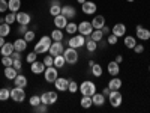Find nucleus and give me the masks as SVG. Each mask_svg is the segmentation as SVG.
<instances>
[{
  "instance_id": "1",
  "label": "nucleus",
  "mask_w": 150,
  "mask_h": 113,
  "mask_svg": "<svg viewBox=\"0 0 150 113\" xmlns=\"http://www.w3.org/2000/svg\"><path fill=\"white\" fill-rule=\"evenodd\" d=\"M50 45H51V36H48V35H44L39 42H36L35 44V48H33V51L38 53V54H44V53H48V50H50Z\"/></svg>"
},
{
  "instance_id": "2",
  "label": "nucleus",
  "mask_w": 150,
  "mask_h": 113,
  "mask_svg": "<svg viewBox=\"0 0 150 113\" xmlns=\"http://www.w3.org/2000/svg\"><path fill=\"white\" fill-rule=\"evenodd\" d=\"M63 56H65L66 64H69V65H75V64L78 62V59H80L77 48H72V47H68V48L65 50V51H63Z\"/></svg>"
},
{
  "instance_id": "3",
  "label": "nucleus",
  "mask_w": 150,
  "mask_h": 113,
  "mask_svg": "<svg viewBox=\"0 0 150 113\" xmlns=\"http://www.w3.org/2000/svg\"><path fill=\"white\" fill-rule=\"evenodd\" d=\"M57 98H59V95L56 91H45L41 95V103H44L47 106H53L57 103Z\"/></svg>"
},
{
  "instance_id": "4",
  "label": "nucleus",
  "mask_w": 150,
  "mask_h": 113,
  "mask_svg": "<svg viewBox=\"0 0 150 113\" xmlns=\"http://www.w3.org/2000/svg\"><path fill=\"white\" fill-rule=\"evenodd\" d=\"M11 99L15 103H23L26 99V91L24 87H18V86H14L11 89Z\"/></svg>"
},
{
  "instance_id": "5",
  "label": "nucleus",
  "mask_w": 150,
  "mask_h": 113,
  "mask_svg": "<svg viewBox=\"0 0 150 113\" xmlns=\"http://www.w3.org/2000/svg\"><path fill=\"white\" fill-rule=\"evenodd\" d=\"M66 44L69 45V47H72V48H81V47H84L86 45V36H83V35H77L75 33L72 38H69V39L66 41Z\"/></svg>"
},
{
  "instance_id": "6",
  "label": "nucleus",
  "mask_w": 150,
  "mask_h": 113,
  "mask_svg": "<svg viewBox=\"0 0 150 113\" xmlns=\"http://www.w3.org/2000/svg\"><path fill=\"white\" fill-rule=\"evenodd\" d=\"M80 92H81V95H89V97H92L95 92H96V84L93 83V82H90V80H84L81 84H80V89H78Z\"/></svg>"
},
{
  "instance_id": "7",
  "label": "nucleus",
  "mask_w": 150,
  "mask_h": 113,
  "mask_svg": "<svg viewBox=\"0 0 150 113\" xmlns=\"http://www.w3.org/2000/svg\"><path fill=\"white\" fill-rule=\"evenodd\" d=\"M108 101L111 104V107H120L123 103V95L120 91H111L108 95Z\"/></svg>"
},
{
  "instance_id": "8",
  "label": "nucleus",
  "mask_w": 150,
  "mask_h": 113,
  "mask_svg": "<svg viewBox=\"0 0 150 113\" xmlns=\"http://www.w3.org/2000/svg\"><path fill=\"white\" fill-rule=\"evenodd\" d=\"M57 77H59V71H57V68H56L54 65L45 68V71H44V79H45L47 83H54Z\"/></svg>"
},
{
  "instance_id": "9",
  "label": "nucleus",
  "mask_w": 150,
  "mask_h": 113,
  "mask_svg": "<svg viewBox=\"0 0 150 113\" xmlns=\"http://www.w3.org/2000/svg\"><path fill=\"white\" fill-rule=\"evenodd\" d=\"M65 51V48H63V44H62V41H54L51 42V45H50V50H48V53L51 54L53 57L54 56H59V54H63Z\"/></svg>"
},
{
  "instance_id": "10",
  "label": "nucleus",
  "mask_w": 150,
  "mask_h": 113,
  "mask_svg": "<svg viewBox=\"0 0 150 113\" xmlns=\"http://www.w3.org/2000/svg\"><path fill=\"white\" fill-rule=\"evenodd\" d=\"M93 32V26H92V21H81L78 24V33L83 36H89Z\"/></svg>"
},
{
  "instance_id": "11",
  "label": "nucleus",
  "mask_w": 150,
  "mask_h": 113,
  "mask_svg": "<svg viewBox=\"0 0 150 113\" xmlns=\"http://www.w3.org/2000/svg\"><path fill=\"white\" fill-rule=\"evenodd\" d=\"M96 9H98V5L95 2H92V0H86V2L81 5V11L86 15H93L96 12Z\"/></svg>"
},
{
  "instance_id": "12",
  "label": "nucleus",
  "mask_w": 150,
  "mask_h": 113,
  "mask_svg": "<svg viewBox=\"0 0 150 113\" xmlns=\"http://www.w3.org/2000/svg\"><path fill=\"white\" fill-rule=\"evenodd\" d=\"M135 35H137V38H138L140 41H149V39H150V30L146 29V27H143L141 24H138V26H137Z\"/></svg>"
},
{
  "instance_id": "13",
  "label": "nucleus",
  "mask_w": 150,
  "mask_h": 113,
  "mask_svg": "<svg viewBox=\"0 0 150 113\" xmlns=\"http://www.w3.org/2000/svg\"><path fill=\"white\" fill-rule=\"evenodd\" d=\"M54 86L59 92H66L68 87H69V80L65 79V77H57L56 82H54Z\"/></svg>"
},
{
  "instance_id": "14",
  "label": "nucleus",
  "mask_w": 150,
  "mask_h": 113,
  "mask_svg": "<svg viewBox=\"0 0 150 113\" xmlns=\"http://www.w3.org/2000/svg\"><path fill=\"white\" fill-rule=\"evenodd\" d=\"M62 15H65L68 20H74L77 17V9L72 5H65V6H62Z\"/></svg>"
},
{
  "instance_id": "15",
  "label": "nucleus",
  "mask_w": 150,
  "mask_h": 113,
  "mask_svg": "<svg viewBox=\"0 0 150 113\" xmlns=\"http://www.w3.org/2000/svg\"><path fill=\"white\" fill-rule=\"evenodd\" d=\"M14 44V48H15V51H20V53H23V51H26L27 50V41L24 39V38H17V39L12 42Z\"/></svg>"
},
{
  "instance_id": "16",
  "label": "nucleus",
  "mask_w": 150,
  "mask_h": 113,
  "mask_svg": "<svg viewBox=\"0 0 150 113\" xmlns=\"http://www.w3.org/2000/svg\"><path fill=\"white\" fill-rule=\"evenodd\" d=\"M92 101H93V106L101 107V106H104V104H105L107 98H105V95H104L102 92H95V94L92 95Z\"/></svg>"
},
{
  "instance_id": "17",
  "label": "nucleus",
  "mask_w": 150,
  "mask_h": 113,
  "mask_svg": "<svg viewBox=\"0 0 150 113\" xmlns=\"http://www.w3.org/2000/svg\"><path fill=\"white\" fill-rule=\"evenodd\" d=\"M32 21V17L30 14H27V12H17V23L18 24H24V26H29Z\"/></svg>"
},
{
  "instance_id": "18",
  "label": "nucleus",
  "mask_w": 150,
  "mask_h": 113,
  "mask_svg": "<svg viewBox=\"0 0 150 113\" xmlns=\"http://www.w3.org/2000/svg\"><path fill=\"white\" fill-rule=\"evenodd\" d=\"M107 71H108V74L111 75V77L119 75V72H120V64H117L116 60H111L110 64L107 65Z\"/></svg>"
},
{
  "instance_id": "19",
  "label": "nucleus",
  "mask_w": 150,
  "mask_h": 113,
  "mask_svg": "<svg viewBox=\"0 0 150 113\" xmlns=\"http://www.w3.org/2000/svg\"><path fill=\"white\" fill-rule=\"evenodd\" d=\"M45 64L44 62H38V60H35L33 64H30V71L33 72V74H44V71H45Z\"/></svg>"
},
{
  "instance_id": "20",
  "label": "nucleus",
  "mask_w": 150,
  "mask_h": 113,
  "mask_svg": "<svg viewBox=\"0 0 150 113\" xmlns=\"http://www.w3.org/2000/svg\"><path fill=\"white\" fill-rule=\"evenodd\" d=\"M111 33H114L116 36L122 38V36H125V33H126V26H125L123 23H117V24H114V26H112Z\"/></svg>"
},
{
  "instance_id": "21",
  "label": "nucleus",
  "mask_w": 150,
  "mask_h": 113,
  "mask_svg": "<svg viewBox=\"0 0 150 113\" xmlns=\"http://www.w3.org/2000/svg\"><path fill=\"white\" fill-rule=\"evenodd\" d=\"M54 26L57 27V29H65L66 27V24H68V18L65 17V15H62V14H59V15H56L54 17Z\"/></svg>"
},
{
  "instance_id": "22",
  "label": "nucleus",
  "mask_w": 150,
  "mask_h": 113,
  "mask_svg": "<svg viewBox=\"0 0 150 113\" xmlns=\"http://www.w3.org/2000/svg\"><path fill=\"white\" fill-rule=\"evenodd\" d=\"M14 51H15V48L12 42H5L3 47H0V54L2 56H11Z\"/></svg>"
},
{
  "instance_id": "23",
  "label": "nucleus",
  "mask_w": 150,
  "mask_h": 113,
  "mask_svg": "<svg viewBox=\"0 0 150 113\" xmlns=\"http://www.w3.org/2000/svg\"><path fill=\"white\" fill-rule=\"evenodd\" d=\"M92 26L93 29H102L105 26V17L104 15H96L92 20Z\"/></svg>"
},
{
  "instance_id": "24",
  "label": "nucleus",
  "mask_w": 150,
  "mask_h": 113,
  "mask_svg": "<svg viewBox=\"0 0 150 113\" xmlns=\"http://www.w3.org/2000/svg\"><path fill=\"white\" fill-rule=\"evenodd\" d=\"M84 47L87 48V51L95 53V51H96V48H98V42L93 41V39H92V36L89 35V36H86V45H84Z\"/></svg>"
},
{
  "instance_id": "25",
  "label": "nucleus",
  "mask_w": 150,
  "mask_h": 113,
  "mask_svg": "<svg viewBox=\"0 0 150 113\" xmlns=\"http://www.w3.org/2000/svg\"><path fill=\"white\" fill-rule=\"evenodd\" d=\"M27 83H29L27 77H26V75H23V74H20V72H18L17 77L14 79V84H15V86H18V87H26V86H27Z\"/></svg>"
},
{
  "instance_id": "26",
  "label": "nucleus",
  "mask_w": 150,
  "mask_h": 113,
  "mask_svg": "<svg viewBox=\"0 0 150 113\" xmlns=\"http://www.w3.org/2000/svg\"><path fill=\"white\" fill-rule=\"evenodd\" d=\"M3 74H5V77H6L8 80H14L17 75H18V71H17L14 67H5Z\"/></svg>"
},
{
  "instance_id": "27",
  "label": "nucleus",
  "mask_w": 150,
  "mask_h": 113,
  "mask_svg": "<svg viewBox=\"0 0 150 113\" xmlns=\"http://www.w3.org/2000/svg\"><path fill=\"white\" fill-rule=\"evenodd\" d=\"M108 87H110L111 91H119L120 87H122V80H120L119 77H116V75H114V77H112V79L110 80Z\"/></svg>"
},
{
  "instance_id": "28",
  "label": "nucleus",
  "mask_w": 150,
  "mask_h": 113,
  "mask_svg": "<svg viewBox=\"0 0 150 113\" xmlns=\"http://www.w3.org/2000/svg\"><path fill=\"white\" fill-rule=\"evenodd\" d=\"M65 65H66V60H65V56H63V54L54 56V67H56L57 69H63Z\"/></svg>"
},
{
  "instance_id": "29",
  "label": "nucleus",
  "mask_w": 150,
  "mask_h": 113,
  "mask_svg": "<svg viewBox=\"0 0 150 113\" xmlns=\"http://www.w3.org/2000/svg\"><path fill=\"white\" fill-rule=\"evenodd\" d=\"M8 6H9L11 12H15L17 14L21 8V0H8Z\"/></svg>"
},
{
  "instance_id": "30",
  "label": "nucleus",
  "mask_w": 150,
  "mask_h": 113,
  "mask_svg": "<svg viewBox=\"0 0 150 113\" xmlns=\"http://www.w3.org/2000/svg\"><path fill=\"white\" fill-rule=\"evenodd\" d=\"M123 44H125V47H126V48L132 50V48L135 47L137 41H135V38H134V36H131V35H126V36L123 38Z\"/></svg>"
},
{
  "instance_id": "31",
  "label": "nucleus",
  "mask_w": 150,
  "mask_h": 113,
  "mask_svg": "<svg viewBox=\"0 0 150 113\" xmlns=\"http://www.w3.org/2000/svg\"><path fill=\"white\" fill-rule=\"evenodd\" d=\"M80 104L83 109H90L93 106V101H92V97L89 95H83V98L80 99Z\"/></svg>"
},
{
  "instance_id": "32",
  "label": "nucleus",
  "mask_w": 150,
  "mask_h": 113,
  "mask_svg": "<svg viewBox=\"0 0 150 113\" xmlns=\"http://www.w3.org/2000/svg\"><path fill=\"white\" fill-rule=\"evenodd\" d=\"M65 30H66L69 35H75V33L78 32V24L75 23V21H68L66 27H65Z\"/></svg>"
},
{
  "instance_id": "33",
  "label": "nucleus",
  "mask_w": 150,
  "mask_h": 113,
  "mask_svg": "<svg viewBox=\"0 0 150 113\" xmlns=\"http://www.w3.org/2000/svg\"><path fill=\"white\" fill-rule=\"evenodd\" d=\"M90 36H92V39H93V41L101 42V41H102V38H104V33H102L101 29H93V32H92Z\"/></svg>"
},
{
  "instance_id": "34",
  "label": "nucleus",
  "mask_w": 150,
  "mask_h": 113,
  "mask_svg": "<svg viewBox=\"0 0 150 113\" xmlns=\"http://www.w3.org/2000/svg\"><path fill=\"white\" fill-rule=\"evenodd\" d=\"M11 98V89L9 87H2L0 89V101H8Z\"/></svg>"
},
{
  "instance_id": "35",
  "label": "nucleus",
  "mask_w": 150,
  "mask_h": 113,
  "mask_svg": "<svg viewBox=\"0 0 150 113\" xmlns=\"http://www.w3.org/2000/svg\"><path fill=\"white\" fill-rule=\"evenodd\" d=\"M51 39L53 41H63V32H62V29H54L51 32Z\"/></svg>"
},
{
  "instance_id": "36",
  "label": "nucleus",
  "mask_w": 150,
  "mask_h": 113,
  "mask_svg": "<svg viewBox=\"0 0 150 113\" xmlns=\"http://www.w3.org/2000/svg\"><path fill=\"white\" fill-rule=\"evenodd\" d=\"M9 33H11V24H8V23H2V24H0V35L6 38Z\"/></svg>"
},
{
  "instance_id": "37",
  "label": "nucleus",
  "mask_w": 150,
  "mask_h": 113,
  "mask_svg": "<svg viewBox=\"0 0 150 113\" xmlns=\"http://www.w3.org/2000/svg\"><path fill=\"white\" fill-rule=\"evenodd\" d=\"M90 69H92V74L95 75V77H98V79H99V77H101V75H102V72H104V69H102V67H101V65H99V64H95V65H93V67H92Z\"/></svg>"
},
{
  "instance_id": "38",
  "label": "nucleus",
  "mask_w": 150,
  "mask_h": 113,
  "mask_svg": "<svg viewBox=\"0 0 150 113\" xmlns=\"http://www.w3.org/2000/svg\"><path fill=\"white\" fill-rule=\"evenodd\" d=\"M78 89H80V84L75 82V80H69V87H68V91H69L71 94H77Z\"/></svg>"
},
{
  "instance_id": "39",
  "label": "nucleus",
  "mask_w": 150,
  "mask_h": 113,
  "mask_svg": "<svg viewBox=\"0 0 150 113\" xmlns=\"http://www.w3.org/2000/svg\"><path fill=\"white\" fill-rule=\"evenodd\" d=\"M59 14H62V6L60 5H51V6H50V15L56 17Z\"/></svg>"
},
{
  "instance_id": "40",
  "label": "nucleus",
  "mask_w": 150,
  "mask_h": 113,
  "mask_svg": "<svg viewBox=\"0 0 150 113\" xmlns=\"http://www.w3.org/2000/svg\"><path fill=\"white\" fill-rule=\"evenodd\" d=\"M15 21H17V14H15V12H9V14L5 15V23L12 24V23H15Z\"/></svg>"
},
{
  "instance_id": "41",
  "label": "nucleus",
  "mask_w": 150,
  "mask_h": 113,
  "mask_svg": "<svg viewBox=\"0 0 150 113\" xmlns=\"http://www.w3.org/2000/svg\"><path fill=\"white\" fill-rule=\"evenodd\" d=\"M23 38H24V39H26L27 42H32V41H35L36 33H35V30H27L26 33L23 35Z\"/></svg>"
},
{
  "instance_id": "42",
  "label": "nucleus",
  "mask_w": 150,
  "mask_h": 113,
  "mask_svg": "<svg viewBox=\"0 0 150 113\" xmlns=\"http://www.w3.org/2000/svg\"><path fill=\"white\" fill-rule=\"evenodd\" d=\"M29 104H30L32 107H36L38 104H41V97H39V95H32V97L29 98Z\"/></svg>"
},
{
  "instance_id": "43",
  "label": "nucleus",
  "mask_w": 150,
  "mask_h": 113,
  "mask_svg": "<svg viewBox=\"0 0 150 113\" xmlns=\"http://www.w3.org/2000/svg\"><path fill=\"white\" fill-rule=\"evenodd\" d=\"M12 64H14L12 56H2V65L3 67H12Z\"/></svg>"
},
{
  "instance_id": "44",
  "label": "nucleus",
  "mask_w": 150,
  "mask_h": 113,
  "mask_svg": "<svg viewBox=\"0 0 150 113\" xmlns=\"http://www.w3.org/2000/svg\"><path fill=\"white\" fill-rule=\"evenodd\" d=\"M33 109H35V113H47L48 106L44 104V103H41V104H38L36 107H33Z\"/></svg>"
},
{
  "instance_id": "45",
  "label": "nucleus",
  "mask_w": 150,
  "mask_h": 113,
  "mask_svg": "<svg viewBox=\"0 0 150 113\" xmlns=\"http://www.w3.org/2000/svg\"><path fill=\"white\" fill-rule=\"evenodd\" d=\"M117 41H119V36H116L114 33H110L108 38H107V42H108L110 45H116Z\"/></svg>"
},
{
  "instance_id": "46",
  "label": "nucleus",
  "mask_w": 150,
  "mask_h": 113,
  "mask_svg": "<svg viewBox=\"0 0 150 113\" xmlns=\"http://www.w3.org/2000/svg\"><path fill=\"white\" fill-rule=\"evenodd\" d=\"M44 64H45V67H53L54 65V57L51 56V54H48V56H45L44 57Z\"/></svg>"
},
{
  "instance_id": "47",
  "label": "nucleus",
  "mask_w": 150,
  "mask_h": 113,
  "mask_svg": "<svg viewBox=\"0 0 150 113\" xmlns=\"http://www.w3.org/2000/svg\"><path fill=\"white\" fill-rule=\"evenodd\" d=\"M38 53H35V51H32V53H29L27 56H26V60H27V64H33L35 60H38Z\"/></svg>"
},
{
  "instance_id": "48",
  "label": "nucleus",
  "mask_w": 150,
  "mask_h": 113,
  "mask_svg": "<svg viewBox=\"0 0 150 113\" xmlns=\"http://www.w3.org/2000/svg\"><path fill=\"white\" fill-rule=\"evenodd\" d=\"M6 11H9V6H8V2L6 0H0V12H6Z\"/></svg>"
},
{
  "instance_id": "49",
  "label": "nucleus",
  "mask_w": 150,
  "mask_h": 113,
  "mask_svg": "<svg viewBox=\"0 0 150 113\" xmlns=\"http://www.w3.org/2000/svg\"><path fill=\"white\" fill-rule=\"evenodd\" d=\"M132 50H134L137 54H141V53L144 51V45H143V44H135V47H134Z\"/></svg>"
},
{
  "instance_id": "50",
  "label": "nucleus",
  "mask_w": 150,
  "mask_h": 113,
  "mask_svg": "<svg viewBox=\"0 0 150 113\" xmlns=\"http://www.w3.org/2000/svg\"><path fill=\"white\" fill-rule=\"evenodd\" d=\"M12 67H14L18 72H21V69H23V62L21 60H14V64H12Z\"/></svg>"
},
{
  "instance_id": "51",
  "label": "nucleus",
  "mask_w": 150,
  "mask_h": 113,
  "mask_svg": "<svg viewBox=\"0 0 150 113\" xmlns=\"http://www.w3.org/2000/svg\"><path fill=\"white\" fill-rule=\"evenodd\" d=\"M29 29H27V26H24V24H20V26H18V29H17V32L20 33V35H24V33H26Z\"/></svg>"
},
{
  "instance_id": "52",
  "label": "nucleus",
  "mask_w": 150,
  "mask_h": 113,
  "mask_svg": "<svg viewBox=\"0 0 150 113\" xmlns=\"http://www.w3.org/2000/svg\"><path fill=\"white\" fill-rule=\"evenodd\" d=\"M11 56H12V59H14V60H21V53L20 51H14Z\"/></svg>"
},
{
  "instance_id": "53",
  "label": "nucleus",
  "mask_w": 150,
  "mask_h": 113,
  "mask_svg": "<svg viewBox=\"0 0 150 113\" xmlns=\"http://www.w3.org/2000/svg\"><path fill=\"white\" fill-rule=\"evenodd\" d=\"M101 30H102V33H104V35H110V33H111V27H107V26H104Z\"/></svg>"
},
{
  "instance_id": "54",
  "label": "nucleus",
  "mask_w": 150,
  "mask_h": 113,
  "mask_svg": "<svg viewBox=\"0 0 150 113\" xmlns=\"http://www.w3.org/2000/svg\"><path fill=\"white\" fill-rule=\"evenodd\" d=\"M110 92H111V89H110L108 86H107V87H104V91H102V94H104L105 97H108V95H110Z\"/></svg>"
},
{
  "instance_id": "55",
  "label": "nucleus",
  "mask_w": 150,
  "mask_h": 113,
  "mask_svg": "<svg viewBox=\"0 0 150 113\" xmlns=\"http://www.w3.org/2000/svg\"><path fill=\"white\" fill-rule=\"evenodd\" d=\"M116 62H117V64H122V62H123V56L122 54H119V56H116V59H114Z\"/></svg>"
},
{
  "instance_id": "56",
  "label": "nucleus",
  "mask_w": 150,
  "mask_h": 113,
  "mask_svg": "<svg viewBox=\"0 0 150 113\" xmlns=\"http://www.w3.org/2000/svg\"><path fill=\"white\" fill-rule=\"evenodd\" d=\"M6 41H5V36H2L0 35V47H3V44H5Z\"/></svg>"
},
{
  "instance_id": "57",
  "label": "nucleus",
  "mask_w": 150,
  "mask_h": 113,
  "mask_svg": "<svg viewBox=\"0 0 150 113\" xmlns=\"http://www.w3.org/2000/svg\"><path fill=\"white\" fill-rule=\"evenodd\" d=\"M50 5H60V2H59V0H51V2H50Z\"/></svg>"
},
{
  "instance_id": "58",
  "label": "nucleus",
  "mask_w": 150,
  "mask_h": 113,
  "mask_svg": "<svg viewBox=\"0 0 150 113\" xmlns=\"http://www.w3.org/2000/svg\"><path fill=\"white\" fill-rule=\"evenodd\" d=\"M95 64H96V62H95V60H89V67H90V68H92V67H93Z\"/></svg>"
},
{
  "instance_id": "59",
  "label": "nucleus",
  "mask_w": 150,
  "mask_h": 113,
  "mask_svg": "<svg viewBox=\"0 0 150 113\" xmlns=\"http://www.w3.org/2000/svg\"><path fill=\"white\" fill-rule=\"evenodd\" d=\"M2 23H5V17H0V24Z\"/></svg>"
},
{
  "instance_id": "60",
  "label": "nucleus",
  "mask_w": 150,
  "mask_h": 113,
  "mask_svg": "<svg viewBox=\"0 0 150 113\" xmlns=\"http://www.w3.org/2000/svg\"><path fill=\"white\" fill-rule=\"evenodd\" d=\"M77 2H78V3H80V5H83V3H84V2H86V0H77Z\"/></svg>"
},
{
  "instance_id": "61",
  "label": "nucleus",
  "mask_w": 150,
  "mask_h": 113,
  "mask_svg": "<svg viewBox=\"0 0 150 113\" xmlns=\"http://www.w3.org/2000/svg\"><path fill=\"white\" fill-rule=\"evenodd\" d=\"M126 2H129V3H131V2H135V0H126Z\"/></svg>"
},
{
  "instance_id": "62",
  "label": "nucleus",
  "mask_w": 150,
  "mask_h": 113,
  "mask_svg": "<svg viewBox=\"0 0 150 113\" xmlns=\"http://www.w3.org/2000/svg\"><path fill=\"white\" fill-rule=\"evenodd\" d=\"M149 71H150V65H149Z\"/></svg>"
}]
</instances>
